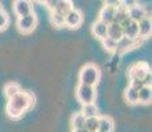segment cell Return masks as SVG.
Masks as SVG:
<instances>
[{
  "mask_svg": "<svg viewBox=\"0 0 152 132\" xmlns=\"http://www.w3.org/2000/svg\"><path fill=\"white\" fill-rule=\"evenodd\" d=\"M34 104V96L28 91H20L15 96L8 99L7 103V114L10 118L12 119H19L23 116V114L27 112L29 108Z\"/></svg>",
  "mask_w": 152,
  "mask_h": 132,
  "instance_id": "6da1fadb",
  "label": "cell"
},
{
  "mask_svg": "<svg viewBox=\"0 0 152 132\" xmlns=\"http://www.w3.org/2000/svg\"><path fill=\"white\" fill-rule=\"evenodd\" d=\"M78 79H80V83L95 86V85H98L99 79H101V70L94 63H86L80 70Z\"/></svg>",
  "mask_w": 152,
  "mask_h": 132,
  "instance_id": "7a4b0ae2",
  "label": "cell"
},
{
  "mask_svg": "<svg viewBox=\"0 0 152 132\" xmlns=\"http://www.w3.org/2000/svg\"><path fill=\"white\" fill-rule=\"evenodd\" d=\"M75 95L81 104L86 103H94L97 93H95V86H90V85L80 83L75 90Z\"/></svg>",
  "mask_w": 152,
  "mask_h": 132,
  "instance_id": "3957f363",
  "label": "cell"
},
{
  "mask_svg": "<svg viewBox=\"0 0 152 132\" xmlns=\"http://www.w3.org/2000/svg\"><path fill=\"white\" fill-rule=\"evenodd\" d=\"M17 29H19L21 33L24 34H28L31 33V32L34 31V28H36L37 25V17L34 12L29 13V15H25V16H20L17 17Z\"/></svg>",
  "mask_w": 152,
  "mask_h": 132,
  "instance_id": "277c9868",
  "label": "cell"
},
{
  "mask_svg": "<svg viewBox=\"0 0 152 132\" xmlns=\"http://www.w3.org/2000/svg\"><path fill=\"white\" fill-rule=\"evenodd\" d=\"M82 20H83L82 12H81L80 9H77V8H72V9L65 15V25L70 29L78 28V26L82 24Z\"/></svg>",
  "mask_w": 152,
  "mask_h": 132,
  "instance_id": "5b68a950",
  "label": "cell"
},
{
  "mask_svg": "<svg viewBox=\"0 0 152 132\" xmlns=\"http://www.w3.org/2000/svg\"><path fill=\"white\" fill-rule=\"evenodd\" d=\"M121 25L123 28V36L128 37V39H139V26L136 21L127 17L121 23Z\"/></svg>",
  "mask_w": 152,
  "mask_h": 132,
  "instance_id": "8992f818",
  "label": "cell"
},
{
  "mask_svg": "<svg viewBox=\"0 0 152 132\" xmlns=\"http://www.w3.org/2000/svg\"><path fill=\"white\" fill-rule=\"evenodd\" d=\"M13 12L17 17L25 16L33 12V5L31 0H13Z\"/></svg>",
  "mask_w": 152,
  "mask_h": 132,
  "instance_id": "52a82bcc",
  "label": "cell"
},
{
  "mask_svg": "<svg viewBox=\"0 0 152 132\" xmlns=\"http://www.w3.org/2000/svg\"><path fill=\"white\" fill-rule=\"evenodd\" d=\"M139 42V39H128V37H121L118 41H116V49L115 53H124L127 50H131V49L135 48V45Z\"/></svg>",
  "mask_w": 152,
  "mask_h": 132,
  "instance_id": "ba28073f",
  "label": "cell"
},
{
  "mask_svg": "<svg viewBox=\"0 0 152 132\" xmlns=\"http://www.w3.org/2000/svg\"><path fill=\"white\" fill-rule=\"evenodd\" d=\"M150 71V67L145 62H139L136 65H134L128 71V77L130 79H143L147 73Z\"/></svg>",
  "mask_w": 152,
  "mask_h": 132,
  "instance_id": "9c48e42d",
  "label": "cell"
},
{
  "mask_svg": "<svg viewBox=\"0 0 152 132\" xmlns=\"http://www.w3.org/2000/svg\"><path fill=\"white\" fill-rule=\"evenodd\" d=\"M127 13H128V17H130L131 20H134V21H136V23L140 21L142 19H144L145 16H148L145 8L143 7V5L138 4V3H136L135 5H132V7L128 8Z\"/></svg>",
  "mask_w": 152,
  "mask_h": 132,
  "instance_id": "30bf717a",
  "label": "cell"
},
{
  "mask_svg": "<svg viewBox=\"0 0 152 132\" xmlns=\"http://www.w3.org/2000/svg\"><path fill=\"white\" fill-rule=\"evenodd\" d=\"M139 26V37L140 39H148L151 36L152 32V21L150 16H145L144 19H142L140 21H138Z\"/></svg>",
  "mask_w": 152,
  "mask_h": 132,
  "instance_id": "8fae6325",
  "label": "cell"
},
{
  "mask_svg": "<svg viewBox=\"0 0 152 132\" xmlns=\"http://www.w3.org/2000/svg\"><path fill=\"white\" fill-rule=\"evenodd\" d=\"M91 33H93V36L98 40L104 39V37L107 36V24L101 21V20H97L91 26Z\"/></svg>",
  "mask_w": 152,
  "mask_h": 132,
  "instance_id": "7c38bea8",
  "label": "cell"
},
{
  "mask_svg": "<svg viewBox=\"0 0 152 132\" xmlns=\"http://www.w3.org/2000/svg\"><path fill=\"white\" fill-rule=\"evenodd\" d=\"M107 37L114 39L116 41L121 39V37H123V28H122V25L115 21L107 24Z\"/></svg>",
  "mask_w": 152,
  "mask_h": 132,
  "instance_id": "4fadbf2b",
  "label": "cell"
},
{
  "mask_svg": "<svg viewBox=\"0 0 152 132\" xmlns=\"http://www.w3.org/2000/svg\"><path fill=\"white\" fill-rule=\"evenodd\" d=\"M114 120L110 116H101L97 132H114Z\"/></svg>",
  "mask_w": 152,
  "mask_h": 132,
  "instance_id": "5bb4252c",
  "label": "cell"
},
{
  "mask_svg": "<svg viewBox=\"0 0 152 132\" xmlns=\"http://www.w3.org/2000/svg\"><path fill=\"white\" fill-rule=\"evenodd\" d=\"M114 13H115V8L114 7H109V5H104L101 11H99V19L101 21L110 24L114 20Z\"/></svg>",
  "mask_w": 152,
  "mask_h": 132,
  "instance_id": "9a60e30c",
  "label": "cell"
},
{
  "mask_svg": "<svg viewBox=\"0 0 152 132\" xmlns=\"http://www.w3.org/2000/svg\"><path fill=\"white\" fill-rule=\"evenodd\" d=\"M138 99H139V103L143 104H148L151 103V99H152V89L151 86H143L140 90H138Z\"/></svg>",
  "mask_w": 152,
  "mask_h": 132,
  "instance_id": "2e32d148",
  "label": "cell"
},
{
  "mask_svg": "<svg viewBox=\"0 0 152 132\" xmlns=\"http://www.w3.org/2000/svg\"><path fill=\"white\" fill-rule=\"evenodd\" d=\"M4 95H5V98L7 99H10V98H12V96H15L17 93H20L21 91V89H20V85L19 83H16V82H10V83H7L4 86Z\"/></svg>",
  "mask_w": 152,
  "mask_h": 132,
  "instance_id": "e0dca14e",
  "label": "cell"
},
{
  "mask_svg": "<svg viewBox=\"0 0 152 132\" xmlns=\"http://www.w3.org/2000/svg\"><path fill=\"white\" fill-rule=\"evenodd\" d=\"M124 99L128 104H136L139 103V99H138V90L132 89L131 86H128L124 91Z\"/></svg>",
  "mask_w": 152,
  "mask_h": 132,
  "instance_id": "ac0fdd59",
  "label": "cell"
},
{
  "mask_svg": "<svg viewBox=\"0 0 152 132\" xmlns=\"http://www.w3.org/2000/svg\"><path fill=\"white\" fill-rule=\"evenodd\" d=\"M72 8H74L73 7L72 0H60V3H58L57 7H56L53 11H56V12H58V13H61V15L65 16Z\"/></svg>",
  "mask_w": 152,
  "mask_h": 132,
  "instance_id": "d6986e66",
  "label": "cell"
},
{
  "mask_svg": "<svg viewBox=\"0 0 152 132\" xmlns=\"http://www.w3.org/2000/svg\"><path fill=\"white\" fill-rule=\"evenodd\" d=\"M81 112L85 115V118H90V116H98V107L94 103L82 104V111H81Z\"/></svg>",
  "mask_w": 152,
  "mask_h": 132,
  "instance_id": "ffe728a7",
  "label": "cell"
},
{
  "mask_svg": "<svg viewBox=\"0 0 152 132\" xmlns=\"http://www.w3.org/2000/svg\"><path fill=\"white\" fill-rule=\"evenodd\" d=\"M85 122L86 118L82 112H77L72 116V128H85Z\"/></svg>",
  "mask_w": 152,
  "mask_h": 132,
  "instance_id": "44dd1931",
  "label": "cell"
},
{
  "mask_svg": "<svg viewBox=\"0 0 152 132\" xmlns=\"http://www.w3.org/2000/svg\"><path fill=\"white\" fill-rule=\"evenodd\" d=\"M128 17V13H127V8H124L123 5H119V7L115 8V13H114V20L113 21L115 23H119L121 24L124 19Z\"/></svg>",
  "mask_w": 152,
  "mask_h": 132,
  "instance_id": "7402d4cb",
  "label": "cell"
},
{
  "mask_svg": "<svg viewBox=\"0 0 152 132\" xmlns=\"http://www.w3.org/2000/svg\"><path fill=\"white\" fill-rule=\"evenodd\" d=\"M50 23L53 24L56 28H61V26L65 25V16L56 11H52L50 13Z\"/></svg>",
  "mask_w": 152,
  "mask_h": 132,
  "instance_id": "603a6c76",
  "label": "cell"
},
{
  "mask_svg": "<svg viewBox=\"0 0 152 132\" xmlns=\"http://www.w3.org/2000/svg\"><path fill=\"white\" fill-rule=\"evenodd\" d=\"M98 123H99V116H90V118H86L85 128H86L89 132H97L98 131Z\"/></svg>",
  "mask_w": 152,
  "mask_h": 132,
  "instance_id": "cb8c5ba5",
  "label": "cell"
},
{
  "mask_svg": "<svg viewBox=\"0 0 152 132\" xmlns=\"http://www.w3.org/2000/svg\"><path fill=\"white\" fill-rule=\"evenodd\" d=\"M102 46L104 48V50L107 52H111V53H115V49H116V40L114 39H110V37H104L102 39Z\"/></svg>",
  "mask_w": 152,
  "mask_h": 132,
  "instance_id": "d4e9b609",
  "label": "cell"
},
{
  "mask_svg": "<svg viewBox=\"0 0 152 132\" xmlns=\"http://www.w3.org/2000/svg\"><path fill=\"white\" fill-rule=\"evenodd\" d=\"M8 24H10V17L4 11H1L0 12V31H4L8 26Z\"/></svg>",
  "mask_w": 152,
  "mask_h": 132,
  "instance_id": "484cf974",
  "label": "cell"
},
{
  "mask_svg": "<svg viewBox=\"0 0 152 132\" xmlns=\"http://www.w3.org/2000/svg\"><path fill=\"white\" fill-rule=\"evenodd\" d=\"M130 86L135 90H140L144 86V83H143L142 79H130Z\"/></svg>",
  "mask_w": 152,
  "mask_h": 132,
  "instance_id": "4316f807",
  "label": "cell"
},
{
  "mask_svg": "<svg viewBox=\"0 0 152 132\" xmlns=\"http://www.w3.org/2000/svg\"><path fill=\"white\" fill-rule=\"evenodd\" d=\"M60 3V0H45V3L44 4L46 5V8L50 11H53L56 7H57V4Z\"/></svg>",
  "mask_w": 152,
  "mask_h": 132,
  "instance_id": "83f0119b",
  "label": "cell"
},
{
  "mask_svg": "<svg viewBox=\"0 0 152 132\" xmlns=\"http://www.w3.org/2000/svg\"><path fill=\"white\" fill-rule=\"evenodd\" d=\"M136 3H138V0H121V5H123L127 9L130 7H132V5H135Z\"/></svg>",
  "mask_w": 152,
  "mask_h": 132,
  "instance_id": "f1b7e54d",
  "label": "cell"
},
{
  "mask_svg": "<svg viewBox=\"0 0 152 132\" xmlns=\"http://www.w3.org/2000/svg\"><path fill=\"white\" fill-rule=\"evenodd\" d=\"M103 3L104 5H109V7H114V8L121 5V0H103Z\"/></svg>",
  "mask_w": 152,
  "mask_h": 132,
  "instance_id": "f546056e",
  "label": "cell"
},
{
  "mask_svg": "<svg viewBox=\"0 0 152 132\" xmlns=\"http://www.w3.org/2000/svg\"><path fill=\"white\" fill-rule=\"evenodd\" d=\"M142 81H143V83H144L145 86H151V81H152V74H151V70L147 73V74L144 75V77H143Z\"/></svg>",
  "mask_w": 152,
  "mask_h": 132,
  "instance_id": "4dcf8cb0",
  "label": "cell"
},
{
  "mask_svg": "<svg viewBox=\"0 0 152 132\" xmlns=\"http://www.w3.org/2000/svg\"><path fill=\"white\" fill-rule=\"evenodd\" d=\"M72 132H89L86 128H72Z\"/></svg>",
  "mask_w": 152,
  "mask_h": 132,
  "instance_id": "1f68e13d",
  "label": "cell"
},
{
  "mask_svg": "<svg viewBox=\"0 0 152 132\" xmlns=\"http://www.w3.org/2000/svg\"><path fill=\"white\" fill-rule=\"evenodd\" d=\"M37 3H41V4H44V3H45V0H36Z\"/></svg>",
  "mask_w": 152,
  "mask_h": 132,
  "instance_id": "d6a6232c",
  "label": "cell"
},
{
  "mask_svg": "<svg viewBox=\"0 0 152 132\" xmlns=\"http://www.w3.org/2000/svg\"><path fill=\"white\" fill-rule=\"evenodd\" d=\"M1 11H3V8H1V4H0V12H1Z\"/></svg>",
  "mask_w": 152,
  "mask_h": 132,
  "instance_id": "836d02e7",
  "label": "cell"
}]
</instances>
